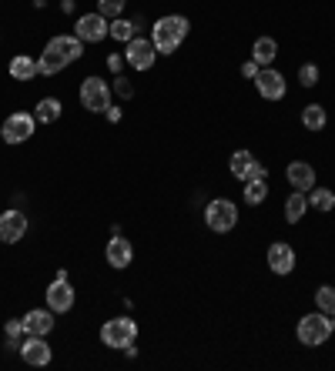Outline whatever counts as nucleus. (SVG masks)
<instances>
[{
  "label": "nucleus",
  "instance_id": "obj_29",
  "mask_svg": "<svg viewBox=\"0 0 335 371\" xmlns=\"http://www.w3.org/2000/svg\"><path fill=\"white\" fill-rule=\"evenodd\" d=\"M124 4H128V0H98V13L107 17V20H114V17H121Z\"/></svg>",
  "mask_w": 335,
  "mask_h": 371
},
{
  "label": "nucleus",
  "instance_id": "obj_2",
  "mask_svg": "<svg viewBox=\"0 0 335 371\" xmlns=\"http://www.w3.org/2000/svg\"><path fill=\"white\" fill-rule=\"evenodd\" d=\"M184 37H188V17H181V13L161 17L151 27V44H155L158 54H175Z\"/></svg>",
  "mask_w": 335,
  "mask_h": 371
},
{
  "label": "nucleus",
  "instance_id": "obj_9",
  "mask_svg": "<svg viewBox=\"0 0 335 371\" xmlns=\"http://www.w3.org/2000/svg\"><path fill=\"white\" fill-rule=\"evenodd\" d=\"M155 57H158V51H155V44H151L148 37H131L128 40L124 61H128L134 71H151V67H155Z\"/></svg>",
  "mask_w": 335,
  "mask_h": 371
},
{
  "label": "nucleus",
  "instance_id": "obj_21",
  "mask_svg": "<svg viewBox=\"0 0 335 371\" xmlns=\"http://www.w3.org/2000/svg\"><path fill=\"white\" fill-rule=\"evenodd\" d=\"M305 211H309V201H305V194H302V191L288 194V201H285V221H288V224H298V221L305 218Z\"/></svg>",
  "mask_w": 335,
  "mask_h": 371
},
{
  "label": "nucleus",
  "instance_id": "obj_3",
  "mask_svg": "<svg viewBox=\"0 0 335 371\" xmlns=\"http://www.w3.org/2000/svg\"><path fill=\"white\" fill-rule=\"evenodd\" d=\"M298 341L305 348H319L329 341V334H332V315H322V311H315V315H305V318L298 321Z\"/></svg>",
  "mask_w": 335,
  "mask_h": 371
},
{
  "label": "nucleus",
  "instance_id": "obj_26",
  "mask_svg": "<svg viewBox=\"0 0 335 371\" xmlns=\"http://www.w3.org/2000/svg\"><path fill=\"white\" fill-rule=\"evenodd\" d=\"M265 197H269V178L245 181V201L248 205H261Z\"/></svg>",
  "mask_w": 335,
  "mask_h": 371
},
{
  "label": "nucleus",
  "instance_id": "obj_6",
  "mask_svg": "<svg viewBox=\"0 0 335 371\" xmlns=\"http://www.w3.org/2000/svg\"><path fill=\"white\" fill-rule=\"evenodd\" d=\"M81 104L88 107L90 114H104V111L111 107V87H107V80H101V77H84V80H81Z\"/></svg>",
  "mask_w": 335,
  "mask_h": 371
},
{
  "label": "nucleus",
  "instance_id": "obj_5",
  "mask_svg": "<svg viewBox=\"0 0 335 371\" xmlns=\"http://www.w3.org/2000/svg\"><path fill=\"white\" fill-rule=\"evenodd\" d=\"M205 224L215 234H228V231L238 224V205L228 201V197H218V201H211L205 207Z\"/></svg>",
  "mask_w": 335,
  "mask_h": 371
},
{
  "label": "nucleus",
  "instance_id": "obj_4",
  "mask_svg": "<svg viewBox=\"0 0 335 371\" xmlns=\"http://www.w3.org/2000/svg\"><path fill=\"white\" fill-rule=\"evenodd\" d=\"M134 338H138V324L131 318H111L101 324V341L107 348H117V351H124V348L134 345Z\"/></svg>",
  "mask_w": 335,
  "mask_h": 371
},
{
  "label": "nucleus",
  "instance_id": "obj_32",
  "mask_svg": "<svg viewBox=\"0 0 335 371\" xmlns=\"http://www.w3.org/2000/svg\"><path fill=\"white\" fill-rule=\"evenodd\" d=\"M258 71H261V67H258L255 61H245V64H242V77H248V80H255Z\"/></svg>",
  "mask_w": 335,
  "mask_h": 371
},
{
  "label": "nucleus",
  "instance_id": "obj_17",
  "mask_svg": "<svg viewBox=\"0 0 335 371\" xmlns=\"http://www.w3.org/2000/svg\"><path fill=\"white\" fill-rule=\"evenodd\" d=\"M285 178H288V184L295 188V191H312L315 188V167L305 164V161H292L288 164V171H285Z\"/></svg>",
  "mask_w": 335,
  "mask_h": 371
},
{
  "label": "nucleus",
  "instance_id": "obj_23",
  "mask_svg": "<svg viewBox=\"0 0 335 371\" xmlns=\"http://www.w3.org/2000/svg\"><path fill=\"white\" fill-rule=\"evenodd\" d=\"M61 111H64V107H61V101H57V97H44V101L34 107V117H37L40 124H54V121L61 117Z\"/></svg>",
  "mask_w": 335,
  "mask_h": 371
},
{
  "label": "nucleus",
  "instance_id": "obj_20",
  "mask_svg": "<svg viewBox=\"0 0 335 371\" xmlns=\"http://www.w3.org/2000/svg\"><path fill=\"white\" fill-rule=\"evenodd\" d=\"M40 71H37V61L34 57H24V54H17L11 61V77L13 80H34Z\"/></svg>",
  "mask_w": 335,
  "mask_h": 371
},
{
  "label": "nucleus",
  "instance_id": "obj_16",
  "mask_svg": "<svg viewBox=\"0 0 335 371\" xmlns=\"http://www.w3.org/2000/svg\"><path fill=\"white\" fill-rule=\"evenodd\" d=\"M24 234H27V218L20 211H4V214H0V241L17 244Z\"/></svg>",
  "mask_w": 335,
  "mask_h": 371
},
{
  "label": "nucleus",
  "instance_id": "obj_24",
  "mask_svg": "<svg viewBox=\"0 0 335 371\" xmlns=\"http://www.w3.org/2000/svg\"><path fill=\"white\" fill-rule=\"evenodd\" d=\"M4 334H7V351H20V345H24V318H11L7 321V328H4Z\"/></svg>",
  "mask_w": 335,
  "mask_h": 371
},
{
  "label": "nucleus",
  "instance_id": "obj_31",
  "mask_svg": "<svg viewBox=\"0 0 335 371\" xmlns=\"http://www.w3.org/2000/svg\"><path fill=\"white\" fill-rule=\"evenodd\" d=\"M114 90L121 94V97H131V94H134V87H131V80H124V77H117V80H114Z\"/></svg>",
  "mask_w": 335,
  "mask_h": 371
},
{
  "label": "nucleus",
  "instance_id": "obj_27",
  "mask_svg": "<svg viewBox=\"0 0 335 371\" xmlns=\"http://www.w3.org/2000/svg\"><path fill=\"white\" fill-rule=\"evenodd\" d=\"M312 197H309V205L315 207V211H322V214H329V211H332L335 207V194L329 191V188H312Z\"/></svg>",
  "mask_w": 335,
  "mask_h": 371
},
{
  "label": "nucleus",
  "instance_id": "obj_35",
  "mask_svg": "<svg viewBox=\"0 0 335 371\" xmlns=\"http://www.w3.org/2000/svg\"><path fill=\"white\" fill-rule=\"evenodd\" d=\"M332 332H335V315H332Z\"/></svg>",
  "mask_w": 335,
  "mask_h": 371
},
{
  "label": "nucleus",
  "instance_id": "obj_30",
  "mask_svg": "<svg viewBox=\"0 0 335 371\" xmlns=\"http://www.w3.org/2000/svg\"><path fill=\"white\" fill-rule=\"evenodd\" d=\"M298 80H302V87H315V84H319V67L302 64L298 67Z\"/></svg>",
  "mask_w": 335,
  "mask_h": 371
},
{
  "label": "nucleus",
  "instance_id": "obj_10",
  "mask_svg": "<svg viewBox=\"0 0 335 371\" xmlns=\"http://www.w3.org/2000/svg\"><path fill=\"white\" fill-rule=\"evenodd\" d=\"M107 27H111L107 17H101V13H84V17H78L74 37L84 40V44H98V40L107 37Z\"/></svg>",
  "mask_w": 335,
  "mask_h": 371
},
{
  "label": "nucleus",
  "instance_id": "obj_25",
  "mask_svg": "<svg viewBox=\"0 0 335 371\" xmlns=\"http://www.w3.org/2000/svg\"><path fill=\"white\" fill-rule=\"evenodd\" d=\"M107 37L124 40V44H128L131 37H138V30H134V20H124V17H114V20H111V27H107Z\"/></svg>",
  "mask_w": 335,
  "mask_h": 371
},
{
  "label": "nucleus",
  "instance_id": "obj_34",
  "mask_svg": "<svg viewBox=\"0 0 335 371\" xmlns=\"http://www.w3.org/2000/svg\"><path fill=\"white\" fill-rule=\"evenodd\" d=\"M104 114H107V121H111V124H114V121H121V107H107V111H104Z\"/></svg>",
  "mask_w": 335,
  "mask_h": 371
},
{
  "label": "nucleus",
  "instance_id": "obj_12",
  "mask_svg": "<svg viewBox=\"0 0 335 371\" xmlns=\"http://www.w3.org/2000/svg\"><path fill=\"white\" fill-rule=\"evenodd\" d=\"M20 358L30 365V368H44V365H51V345L40 338V334H27V341L20 345Z\"/></svg>",
  "mask_w": 335,
  "mask_h": 371
},
{
  "label": "nucleus",
  "instance_id": "obj_8",
  "mask_svg": "<svg viewBox=\"0 0 335 371\" xmlns=\"http://www.w3.org/2000/svg\"><path fill=\"white\" fill-rule=\"evenodd\" d=\"M47 308H51L54 315H64V311H71V308H74V288L67 284V271L64 268L57 271L54 284L47 288Z\"/></svg>",
  "mask_w": 335,
  "mask_h": 371
},
{
  "label": "nucleus",
  "instance_id": "obj_13",
  "mask_svg": "<svg viewBox=\"0 0 335 371\" xmlns=\"http://www.w3.org/2000/svg\"><path fill=\"white\" fill-rule=\"evenodd\" d=\"M255 87L265 101H282L285 97V77L278 74V71H271V67H261L258 77H255Z\"/></svg>",
  "mask_w": 335,
  "mask_h": 371
},
{
  "label": "nucleus",
  "instance_id": "obj_18",
  "mask_svg": "<svg viewBox=\"0 0 335 371\" xmlns=\"http://www.w3.org/2000/svg\"><path fill=\"white\" fill-rule=\"evenodd\" d=\"M24 328H27V334H51V328H54V311L47 308H34V311H27L24 315Z\"/></svg>",
  "mask_w": 335,
  "mask_h": 371
},
{
  "label": "nucleus",
  "instance_id": "obj_7",
  "mask_svg": "<svg viewBox=\"0 0 335 371\" xmlns=\"http://www.w3.org/2000/svg\"><path fill=\"white\" fill-rule=\"evenodd\" d=\"M34 128H37V117L34 114H24V111H13L4 128H0V138L7 144H24L27 138H34Z\"/></svg>",
  "mask_w": 335,
  "mask_h": 371
},
{
  "label": "nucleus",
  "instance_id": "obj_28",
  "mask_svg": "<svg viewBox=\"0 0 335 371\" xmlns=\"http://www.w3.org/2000/svg\"><path fill=\"white\" fill-rule=\"evenodd\" d=\"M315 305H319V311H322V315H335V288L322 284V288L315 291Z\"/></svg>",
  "mask_w": 335,
  "mask_h": 371
},
{
  "label": "nucleus",
  "instance_id": "obj_22",
  "mask_svg": "<svg viewBox=\"0 0 335 371\" xmlns=\"http://www.w3.org/2000/svg\"><path fill=\"white\" fill-rule=\"evenodd\" d=\"M325 124H329V117H325V107H322V104H309V107H302V128L322 130Z\"/></svg>",
  "mask_w": 335,
  "mask_h": 371
},
{
  "label": "nucleus",
  "instance_id": "obj_11",
  "mask_svg": "<svg viewBox=\"0 0 335 371\" xmlns=\"http://www.w3.org/2000/svg\"><path fill=\"white\" fill-rule=\"evenodd\" d=\"M228 167H232V174L242 181V184H245V181H255V178H269L265 164H258L252 151H235L232 154V164H228Z\"/></svg>",
  "mask_w": 335,
  "mask_h": 371
},
{
  "label": "nucleus",
  "instance_id": "obj_14",
  "mask_svg": "<svg viewBox=\"0 0 335 371\" xmlns=\"http://www.w3.org/2000/svg\"><path fill=\"white\" fill-rule=\"evenodd\" d=\"M104 257H107V264L114 271H124L134 261V248H131L128 238H121V234H114L111 241H107V248H104Z\"/></svg>",
  "mask_w": 335,
  "mask_h": 371
},
{
  "label": "nucleus",
  "instance_id": "obj_1",
  "mask_svg": "<svg viewBox=\"0 0 335 371\" xmlns=\"http://www.w3.org/2000/svg\"><path fill=\"white\" fill-rule=\"evenodd\" d=\"M81 54H84V40L78 37H51L47 40V47H44V54H40V61H37V71L40 74H61L64 67H71L74 61H78Z\"/></svg>",
  "mask_w": 335,
  "mask_h": 371
},
{
  "label": "nucleus",
  "instance_id": "obj_15",
  "mask_svg": "<svg viewBox=\"0 0 335 371\" xmlns=\"http://www.w3.org/2000/svg\"><path fill=\"white\" fill-rule=\"evenodd\" d=\"M269 268L275 274H292L295 271V248L288 241H275L269 248Z\"/></svg>",
  "mask_w": 335,
  "mask_h": 371
},
{
  "label": "nucleus",
  "instance_id": "obj_33",
  "mask_svg": "<svg viewBox=\"0 0 335 371\" xmlns=\"http://www.w3.org/2000/svg\"><path fill=\"white\" fill-rule=\"evenodd\" d=\"M121 64H124V57H117V54L107 57V67H111V71H121Z\"/></svg>",
  "mask_w": 335,
  "mask_h": 371
},
{
  "label": "nucleus",
  "instance_id": "obj_19",
  "mask_svg": "<svg viewBox=\"0 0 335 371\" xmlns=\"http://www.w3.org/2000/svg\"><path fill=\"white\" fill-rule=\"evenodd\" d=\"M275 57H278V44H275V37H258L255 47H252V61H255L258 67H269Z\"/></svg>",
  "mask_w": 335,
  "mask_h": 371
}]
</instances>
